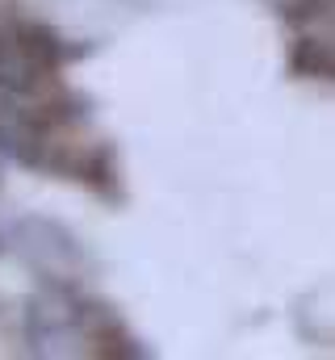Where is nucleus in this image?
Masks as SVG:
<instances>
[{
    "label": "nucleus",
    "instance_id": "nucleus-1",
    "mask_svg": "<svg viewBox=\"0 0 335 360\" xmlns=\"http://www.w3.org/2000/svg\"><path fill=\"white\" fill-rule=\"evenodd\" d=\"M34 76H38V55L30 51V42H21V34H0V84L30 89Z\"/></svg>",
    "mask_w": 335,
    "mask_h": 360
}]
</instances>
